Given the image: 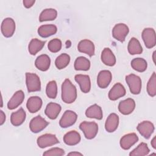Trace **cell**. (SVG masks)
<instances>
[{"mask_svg": "<svg viewBox=\"0 0 156 156\" xmlns=\"http://www.w3.org/2000/svg\"><path fill=\"white\" fill-rule=\"evenodd\" d=\"M80 129L83 132L87 139L94 138L98 132V125L95 122L83 121L79 125Z\"/></svg>", "mask_w": 156, "mask_h": 156, "instance_id": "2", "label": "cell"}, {"mask_svg": "<svg viewBox=\"0 0 156 156\" xmlns=\"http://www.w3.org/2000/svg\"><path fill=\"white\" fill-rule=\"evenodd\" d=\"M49 122L46 121L40 115H38L32 118L29 123V128L33 133H38L43 130L48 125Z\"/></svg>", "mask_w": 156, "mask_h": 156, "instance_id": "9", "label": "cell"}, {"mask_svg": "<svg viewBox=\"0 0 156 156\" xmlns=\"http://www.w3.org/2000/svg\"><path fill=\"white\" fill-rule=\"evenodd\" d=\"M90 68V60L85 57H78L74 62V69L76 70L87 71Z\"/></svg>", "mask_w": 156, "mask_h": 156, "instance_id": "31", "label": "cell"}, {"mask_svg": "<svg viewBox=\"0 0 156 156\" xmlns=\"http://www.w3.org/2000/svg\"><path fill=\"white\" fill-rule=\"evenodd\" d=\"M112 79V75L110 71L108 70H102L101 71L97 77V83L98 85L101 88H107L110 83L111 82Z\"/></svg>", "mask_w": 156, "mask_h": 156, "instance_id": "14", "label": "cell"}, {"mask_svg": "<svg viewBox=\"0 0 156 156\" xmlns=\"http://www.w3.org/2000/svg\"><path fill=\"white\" fill-rule=\"evenodd\" d=\"M155 51H154V53H153V60H154V63H155Z\"/></svg>", "mask_w": 156, "mask_h": 156, "instance_id": "43", "label": "cell"}, {"mask_svg": "<svg viewBox=\"0 0 156 156\" xmlns=\"http://www.w3.org/2000/svg\"><path fill=\"white\" fill-rule=\"evenodd\" d=\"M80 134L76 130H71L67 132L63 136L64 143L69 146H74L78 144L80 141Z\"/></svg>", "mask_w": 156, "mask_h": 156, "instance_id": "25", "label": "cell"}, {"mask_svg": "<svg viewBox=\"0 0 156 156\" xmlns=\"http://www.w3.org/2000/svg\"><path fill=\"white\" fill-rule=\"evenodd\" d=\"M1 107H2V98L1 96Z\"/></svg>", "mask_w": 156, "mask_h": 156, "instance_id": "44", "label": "cell"}, {"mask_svg": "<svg viewBox=\"0 0 156 156\" xmlns=\"http://www.w3.org/2000/svg\"><path fill=\"white\" fill-rule=\"evenodd\" d=\"M68 155H82V154L78 152H73L68 154Z\"/></svg>", "mask_w": 156, "mask_h": 156, "instance_id": "42", "label": "cell"}, {"mask_svg": "<svg viewBox=\"0 0 156 156\" xmlns=\"http://www.w3.org/2000/svg\"><path fill=\"white\" fill-rule=\"evenodd\" d=\"M1 32L5 37H11L15 30V23L11 18H5L1 24Z\"/></svg>", "mask_w": 156, "mask_h": 156, "instance_id": "10", "label": "cell"}, {"mask_svg": "<svg viewBox=\"0 0 156 156\" xmlns=\"http://www.w3.org/2000/svg\"><path fill=\"white\" fill-rule=\"evenodd\" d=\"M65 154V151L63 149L59 147H54L51 148L46 151H45L43 155L45 156H62Z\"/></svg>", "mask_w": 156, "mask_h": 156, "instance_id": "38", "label": "cell"}, {"mask_svg": "<svg viewBox=\"0 0 156 156\" xmlns=\"http://www.w3.org/2000/svg\"><path fill=\"white\" fill-rule=\"evenodd\" d=\"M0 125H2L5 121V115L2 110L0 111Z\"/></svg>", "mask_w": 156, "mask_h": 156, "instance_id": "40", "label": "cell"}, {"mask_svg": "<svg viewBox=\"0 0 156 156\" xmlns=\"http://www.w3.org/2000/svg\"><path fill=\"white\" fill-rule=\"evenodd\" d=\"M138 141V137L135 133H130L124 135L120 140V146L124 150L129 149Z\"/></svg>", "mask_w": 156, "mask_h": 156, "instance_id": "13", "label": "cell"}, {"mask_svg": "<svg viewBox=\"0 0 156 156\" xmlns=\"http://www.w3.org/2000/svg\"><path fill=\"white\" fill-rule=\"evenodd\" d=\"M57 31V27L54 24H45L40 26L38 29V35L43 38H47L54 34Z\"/></svg>", "mask_w": 156, "mask_h": 156, "instance_id": "26", "label": "cell"}, {"mask_svg": "<svg viewBox=\"0 0 156 156\" xmlns=\"http://www.w3.org/2000/svg\"><path fill=\"white\" fill-rule=\"evenodd\" d=\"M57 16V12L54 9H46L40 13L39 21L40 22L45 21L54 20Z\"/></svg>", "mask_w": 156, "mask_h": 156, "instance_id": "30", "label": "cell"}, {"mask_svg": "<svg viewBox=\"0 0 156 156\" xmlns=\"http://www.w3.org/2000/svg\"><path fill=\"white\" fill-rule=\"evenodd\" d=\"M45 41H41L37 38H33L30 41L28 49L29 52L31 55H35L38 52H39L44 46Z\"/></svg>", "mask_w": 156, "mask_h": 156, "instance_id": "29", "label": "cell"}, {"mask_svg": "<svg viewBox=\"0 0 156 156\" xmlns=\"http://www.w3.org/2000/svg\"><path fill=\"white\" fill-rule=\"evenodd\" d=\"M119 124V117L116 113H111L107 117L105 124V128L108 132H113L115 131Z\"/></svg>", "mask_w": 156, "mask_h": 156, "instance_id": "21", "label": "cell"}, {"mask_svg": "<svg viewBox=\"0 0 156 156\" xmlns=\"http://www.w3.org/2000/svg\"><path fill=\"white\" fill-rule=\"evenodd\" d=\"M126 89L120 83H115L108 93V98L112 101H116L126 94Z\"/></svg>", "mask_w": 156, "mask_h": 156, "instance_id": "17", "label": "cell"}, {"mask_svg": "<svg viewBox=\"0 0 156 156\" xmlns=\"http://www.w3.org/2000/svg\"><path fill=\"white\" fill-rule=\"evenodd\" d=\"M101 60L105 65L112 66L116 63V57L108 48L104 49L101 53Z\"/></svg>", "mask_w": 156, "mask_h": 156, "instance_id": "24", "label": "cell"}, {"mask_svg": "<svg viewBox=\"0 0 156 156\" xmlns=\"http://www.w3.org/2000/svg\"><path fill=\"white\" fill-rule=\"evenodd\" d=\"M147 91L149 96L154 97L156 95V75L154 72L147 84Z\"/></svg>", "mask_w": 156, "mask_h": 156, "instance_id": "36", "label": "cell"}, {"mask_svg": "<svg viewBox=\"0 0 156 156\" xmlns=\"http://www.w3.org/2000/svg\"><path fill=\"white\" fill-rule=\"evenodd\" d=\"M77 118V114L72 110H66L59 121V125L62 128H67L73 126Z\"/></svg>", "mask_w": 156, "mask_h": 156, "instance_id": "8", "label": "cell"}, {"mask_svg": "<svg viewBox=\"0 0 156 156\" xmlns=\"http://www.w3.org/2000/svg\"><path fill=\"white\" fill-rule=\"evenodd\" d=\"M61 109V106L58 104L50 102L47 105L44 110V113L49 118L51 119H55L59 115Z\"/></svg>", "mask_w": 156, "mask_h": 156, "instance_id": "20", "label": "cell"}, {"mask_svg": "<svg viewBox=\"0 0 156 156\" xmlns=\"http://www.w3.org/2000/svg\"><path fill=\"white\" fill-rule=\"evenodd\" d=\"M129 32L128 26L124 23L116 24L112 30V35L116 40L123 42Z\"/></svg>", "mask_w": 156, "mask_h": 156, "instance_id": "6", "label": "cell"}, {"mask_svg": "<svg viewBox=\"0 0 156 156\" xmlns=\"http://www.w3.org/2000/svg\"><path fill=\"white\" fill-rule=\"evenodd\" d=\"M70 62V57L68 54L63 53L58 55L55 61V65L58 69L66 67Z\"/></svg>", "mask_w": 156, "mask_h": 156, "instance_id": "33", "label": "cell"}, {"mask_svg": "<svg viewBox=\"0 0 156 156\" xmlns=\"http://www.w3.org/2000/svg\"><path fill=\"white\" fill-rule=\"evenodd\" d=\"M75 80L79 83L81 91L84 93H87L91 88V82L89 76L85 74H77L74 77Z\"/></svg>", "mask_w": 156, "mask_h": 156, "instance_id": "15", "label": "cell"}, {"mask_svg": "<svg viewBox=\"0 0 156 156\" xmlns=\"http://www.w3.org/2000/svg\"><path fill=\"white\" fill-rule=\"evenodd\" d=\"M77 49L79 52L85 53L90 57L94 54L95 48L94 43L89 40H81L78 44Z\"/></svg>", "mask_w": 156, "mask_h": 156, "instance_id": "16", "label": "cell"}, {"mask_svg": "<svg viewBox=\"0 0 156 156\" xmlns=\"http://www.w3.org/2000/svg\"><path fill=\"white\" fill-rule=\"evenodd\" d=\"M127 49L129 54L131 55L140 54L143 52V48L140 41L135 37H132L130 40Z\"/></svg>", "mask_w": 156, "mask_h": 156, "instance_id": "28", "label": "cell"}, {"mask_svg": "<svg viewBox=\"0 0 156 156\" xmlns=\"http://www.w3.org/2000/svg\"><path fill=\"white\" fill-rule=\"evenodd\" d=\"M51 59L46 54L39 55L35 60V65L37 68L42 71H47L50 66Z\"/></svg>", "mask_w": 156, "mask_h": 156, "instance_id": "22", "label": "cell"}, {"mask_svg": "<svg viewBox=\"0 0 156 156\" xmlns=\"http://www.w3.org/2000/svg\"><path fill=\"white\" fill-rule=\"evenodd\" d=\"M48 49L54 53L58 52L62 48V41L58 38L51 40L48 45Z\"/></svg>", "mask_w": 156, "mask_h": 156, "instance_id": "37", "label": "cell"}, {"mask_svg": "<svg viewBox=\"0 0 156 156\" xmlns=\"http://www.w3.org/2000/svg\"><path fill=\"white\" fill-rule=\"evenodd\" d=\"M37 143L40 148H45L58 143L59 141L55 135L46 133L39 136Z\"/></svg>", "mask_w": 156, "mask_h": 156, "instance_id": "7", "label": "cell"}, {"mask_svg": "<svg viewBox=\"0 0 156 156\" xmlns=\"http://www.w3.org/2000/svg\"><path fill=\"white\" fill-rule=\"evenodd\" d=\"M77 98V90L69 79H66L62 85V99L66 104H71Z\"/></svg>", "mask_w": 156, "mask_h": 156, "instance_id": "1", "label": "cell"}, {"mask_svg": "<svg viewBox=\"0 0 156 156\" xmlns=\"http://www.w3.org/2000/svg\"><path fill=\"white\" fill-rule=\"evenodd\" d=\"M126 82L128 84L130 91L132 94H140L141 89V80L139 76L134 74H129L126 76Z\"/></svg>", "mask_w": 156, "mask_h": 156, "instance_id": "4", "label": "cell"}, {"mask_svg": "<svg viewBox=\"0 0 156 156\" xmlns=\"http://www.w3.org/2000/svg\"><path fill=\"white\" fill-rule=\"evenodd\" d=\"M46 95L51 99H55L57 94V85L55 80L48 82L46 88Z\"/></svg>", "mask_w": 156, "mask_h": 156, "instance_id": "35", "label": "cell"}, {"mask_svg": "<svg viewBox=\"0 0 156 156\" xmlns=\"http://www.w3.org/2000/svg\"><path fill=\"white\" fill-rule=\"evenodd\" d=\"M85 115L90 118H95L96 119H101L103 116L102 110L100 106L94 104L89 107L85 112Z\"/></svg>", "mask_w": 156, "mask_h": 156, "instance_id": "27", "label": "cell"}, {"mask_svg": "<svg viewBox=\"0 0 156 156\" xmlns=\"http://www.w3.org/2000/svg\"><path fill=\"white\" fill-rule=\"evenodd\" d=\"M150 152V150L147 146V144L145 143H140L135 149L131 151L129 154V155H146Z\"/></svg>", "mask_w": 156, "mask_h": 156, "instance_id": "34", "label": "cell"}, {"mask_svg": "<svg viewBox=\"0 0 156 156\" xmlns=\"http://www.w3.org/2000/svg\"><path fill=\"white\" fill-rule=\"evenodd\" d=\"M24 99V93L22 90L16 91L7 103V107L10 110H13L22 104Z\"/></svg>", "mask_w": 156, "mask_h": 156, "instance_id": "18", "label": "cell"}, {"mask_svg": "<svg viewBox=\"0 0 156 156\" xmlns=\"http://www.w3.org/2000/svg\"><path fill=\"white\" fill-rule=\"evenodd\" d=\"M141 37L146 48L150 49L155 46L156 36L154 29L150 27L145 28L142 32Z\"/></svg>", "mask_w": 156, "mask_h": 156, "instance_id": "5", "label": "cell"}, {"mask_svg": "<svg viewBox=\"0 0 156 156\" xmlns=\"http://www.w3.org/2000/svg\"><path fill=\"white\" fill-rule=\"evenodd\" d=\"M132 68L136 71L144 72L146 70L147 63L143 58H135L131 61Z\"/></svg>", "mask_w": 156, "mask_h": 156, "instance_id": "32", "label": "cell"}, {"mask_svg": "<svg viewBox=\"0 0 156 156\" xmlns=\"http://www.w3.org/2000/svg\"><path fill=\"white\" fill-rule=\"evenodd\" d=\"M26 114L23 108H20L17 111L13 112L10 116V122L14 126L21 125L26 119Z\"/></svg>", "mask_w": 156, "mask_h": 156, "instance_id": "23", "label": "cell"}, {"mask_svg": "<svg viewBox=\"0 0 156 156\" xmlns=\"http://www.w3.org/2000/svg\"><path fill=\"white\" fill-rule=\"evenodd\" d=\"M151 145L154 149H156V138L155 136L152 138L151 141Z\"/></svg>", "mask_w": 156, "mask_h": 156, "instance_id": "41", "label": "cell"}, {"mask_svg": "<svg viewBox=\"0 0 156 156\" xmlns=\"http://www.w3.org/2000/svg\"><path fill=\"white\" fill-rule=\"evenodd\" d=\"M135 108V101L132 98H127L121 101L118 105V110L121 113L124 115L130 114Z\"/></svg>", "mask_w": 156, "mask_h": 156, "instance_id": "12", "label": "cell"}, {"mask_svg": "<svg viewBox=\"0 0 156 156\" xmlns=\"http://www.w3.org/2000/svg\"><path fill=\"white\" fill-rule=\"evenodd\" d=\"M42 100L38 96H31L30 97L26 104V107L29 112L34 113L37 112L42 106Z\"/></svg>", "mask_w": 156, "mask_h": 156, "instance_id": "19", "label": "cell"}, {"mask_svg": "<svg viewBox=\"0 0 156 156\" xmlns=\"http://www.w3.org/2000/svg\"><path fill=\"white\" fill-rule=\"evenodd\" d=\"M154 126L153 123L149 121H144L138 124L136 127L139 133L146 139H149L154 131Z\"/></svg>", "mask_w": 156, "mask_h": 156, "instance_id": "11", "label": "cell"}, {"mask_svg": "<svg viewBox=\"0 0 156 156\" xmlns=\"http://www.w3.org/2000/svg\"><path fill=\"white\" fill-rule=\"evenodd\" d=\"M35 0H24L23 1V5L26 8H30L34 4Z\"/></svg>", "mask_w": 156, "mask_h": 156, "instance_id": "39", "label": "cell"}, {"mask_svg": "<svg viewBox=\"0 0 156 156\" xmlns=\"http://www.w3.org/2000/svg\"><path fill=\"white\" fill-rule=\"evenodd\" d=\"M26 82L28 92L38 91L41 90V82L40 77L34 73H26Z\"/></svg>", "mask_w": 156, "mask_h": 156, "instance_id": "3", "label": "cell"}]
</instances>
